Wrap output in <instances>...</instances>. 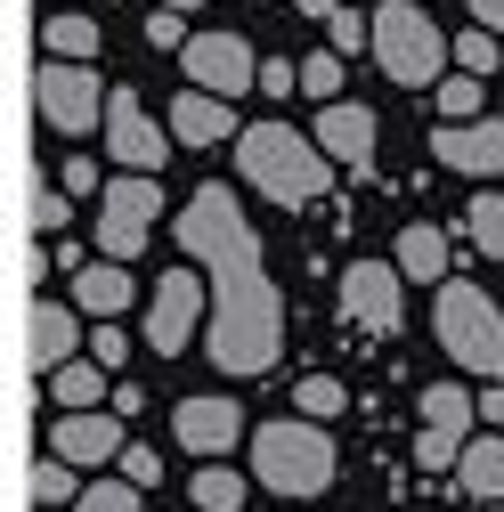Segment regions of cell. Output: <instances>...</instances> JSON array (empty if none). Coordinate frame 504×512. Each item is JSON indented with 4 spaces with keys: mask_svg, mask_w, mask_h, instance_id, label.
<instances>
[{
    "mask_svg": "<svg viewBox=\"0 0 504 512\" xmlns=\"http://www.w3.org/2000/svg\"><path fill=\"white\" fill-rule=\"evenodd\" d=\"M131 301H139V277H131V261L98 252V261H82V269H74V309H82V317H122Z\"/></svg>",
    "mask_w": 504,
    "mask_h": 512,
    "instance_id": "obj_16",
    "label": "cell"
},
{
    "mask_svg": "<svg viewBox=\"0 0 504 512\" xmlns=\"http://www.w3.org/2000/svg\"><path fill=\"white\" fill-rule=\"evenodd\" d=\"M49 447L66 464H82V472L106 464V456H122V407H66L49 423Z\"/></svg>",
    "mask_w": 504,
    "mask_h": 512,
    "instance_id": "obj_13",
    "label": "cell"
},
{
    "mask_svg": "<svg viewBox=\"0 0 504 512\" xmlns=\"http://www.w3.org/2000/svg\"><path fill=\"white\" fill-rule=\"evenodd\" d=\"M66 220H74V204L49 179H33V236H66Z\"/></svg>",
    "mask_w": 504,
    "mask_h": 512,
    "instance_id": "obj_31",
    "label": "cell"
},
{
    "mask_svg": "<svg viewBox=\"0 0 504 512\" xmlns=\"http://www.w3.org/2000/svg\"><path fill=\"white\" fill-rule=\"evenodd\" d=\"M261 90H269V98H293V90H301V66H285V57H261Z\"/></svg>",
    "mask_w": 504,
    "mask_h": 512,
    "instance_id": "obj_38",
    "label": "cell"
},
{
    "mask_svg": "<svg viewBox=\"0 0 504 512\" xmlns=\"http://www.w3.org/2000/svg\"><path fill=\"white\" fill-rule=\"evenodd\" d=\"M472 17H480V25H496V33H504V0H472Z\"/></svg>",
    "mask_w": 504,
    "mask_h": 512,
    "instance_id": "obj_41",
    "label": "cell"
},
{
    "mask_svg": "<svg viewBox=\"0 0 504 512\" xmlns=\"http://www.w3.org/2000/svg\"><path fill=\"white\" fill-rule=\"evenodd\" d=\"M293 407L326 423V415H342V407H350V391H342V382H334V374H301V391H293Z\"/></svg>",
    "mask_w": 504,
    "mask_h": 512,
    "instance_id": "obj_27",
    "label": "cell"
},
{
    "mask_svg": "<svg viewBox=\"0 0 504 512\" xmlns=\"http://www.w3.org/2000/svg\"><path fill=\"white\" fill-rule=\"evenodd\" d=\"M342 317L366 334H399L407 326V269L399 261H350L342 269Z\"/></svg>",
    "mask_w": 504,
    "mask_h": 512,
    "instance_id": "obj_9",
    "label": "cell"
},
{
    "mask_svg": "<svg viewBox=\"0 0 504 512\" xmlns=\"http://www.w3.org/2000/svg\"><path fill=\"white\" fill-rule=\"evenodd\" d=\"M431 334H439V350H448L464 374H480V382H504V309H496L480 285H464V277H448V285H439Z\"/></svg>",
    "mask_w": 504,
    "mask_h": 512,
    "instance_id": "obj_4",
    "label": "cell"
},
{
    "mask_svg": "<svg viewBox=\"0 0 504 512\" xmlns=\"http://www.w3.org/2000/svg\"><path fill=\"white\" fill-rule=\"evenodd\" d=\"M496 57H504V33H496V25H472V33H456V66H464V74H488Z\"/></svg>",
    "mask_w": 504,
    "mask_h": 512,
    "instance_id": "obj_28",
    "label": "cell"
},
{
    "mask_svg": "<svg viewBox=\"0 0 504 512\" xmlns=\"http://www.w3.org/2000/svg\"><path fill=\"white\" fill-rule=\"evenodd\" d=\"M41 49H49V57H98V17L57 9V17L41 25Z\"/></svg>",
    "mask_w": 504,
    "mask_h": 512,
    "instance_id": "obj_23",
    "label": "cell"
},
{
    "mask_svg": "<svg viewBox=\"0 0 504 512\" xmlns=\"http://www.w3.org/2000/svg\"><path fill=\"white\" fill-rule=\"evenodd\" d=\"M155 220H163V187H155V171H122V179H106V196H98V252H114V261H139L147 236H155Z\"/></svg>",
    "mask_w": 504,
    "mask_h": 512,
    "instance_id": "obj_8",
    "label": "cell"
},
{
    "mask_svg": "<svg viewBox=\"0 0 504 512\" xmlns=\"http://www.w3.org/2000/svg\"><path fill=\"white\" fill-rule=\"evenodd\" d=\"M334 9H350V0H301V17H318V25H326Z\"/></svg>",
    "mask_w": 504,
    "mask_h": 512,
    "instance_id": "obj_42",
    "label": "cell"
},
{
    "mask_svg": "<svg viewBox=\"0 0 504 512\" xmlns=\"http://www.w3.org/2000/svg\"><path fill=\"white\" fill-rule=\"evenodd\" d=\"M415 415H423V423H439V431H456V439H472V415H480V399L464 391V382H423Z\"/></svg>",
    "mask_w": 504,
    "mask_h": 512,
    "instance_id": "obj_21",
    "label": "cell"
},
{
    "mask_svg": "<svg viewBox=\"0 0 504 512\" xmlns=\"http://www.w3.org/2000/svg\"><path fill=\"white\" fill-rule=\"evenodd\" d=\"M171 439L187 447V456L212 464V456H228V447L244 439V407L236 399H179L171 407Z\"/></svg>",
    "mask_w": 504,
    "mask_h": 512,
    "instance_id": "obj_14",
    "label": "cell"
},
{
    "mask_svg": "<svg viewBox=\"0 0 504 512\" xmlns=\"http://www.w3.org/2000/svg\"><path fill=\"white\" fill-rule=\"evenodd\" d=\"M439 98V122H472L480 114V74H456L448 90H431Z\"/></svg>",
    "mask_w": 504,
    "mask_h": 512,
    "instance_id": "obj_33",
    "label": "cell"
},
{
    "mask_svg": "<svg viewBox=\"0 0 504 512\" xmlns=\"http://www.w3.org/2000/svg\"><path fill=\"white\" fill-rule=\"evenodd\" d=\"M464 447H472V439H456V431H439V423H423V431H415V464H423V472H448V464L464 456Z\"/></svg>",
    "mask_w": 504,
    "mask_h": 512,
    "instance_id": "obj_30",
    "label": "cell"
},
{
    "mask_svg": "<svg viewBox=\"0 0 504 512\" xmlns=\"http://www.w3.org/2000/svg\"><path fill=\"white\" fill-rule=\"evenodd\" d=\"M33 114L49 122L57 139L106 131V82L90 74V57H41V74H33Z\"/></svg>",
    "mask_w": 504,
    "mask_h": 512,
    "instance_id": "obj_6",
    "label": "cell"
},
{
    "mask_svg": "<svg viewBox=\"0 0 504 512\" xmlns=\"http://www.w3.org/2000/svg\"><path fill=\"white\" fill-rule=\"evenodd\" d=\"M326 41H334L342 57H358V49H374V17H358V9H334V17H326Z\"/></svg>",
    "mask_w": 504,
    "mask_h": 512,
    "instance_id": "obj_32",
    "label": "cell"
},
{
    "mask_svg": "<svg viewBox=\"0 0 504 512\" xmlns=\"http://www.w3.org/2000/svg\"><path fill=\"white\" fill-rule=\"evenodd\" d=\"M147 41H155V49H187V41H179V9H163V0H155V17H147Z\"/></svg>",
    "mask_w": 504,
    "mask_h": 512,
    "instance_id": "obj_39",
    "label": "cell"
},
{
    "mask_svg": "<svg viewBox=\"0 0 504 512\" xmlns=\"http://www.w3.org/2000/svg\"><path fill=\"white\" fill-rule=\"evenodd\" d=\"M179 236V261H196L212 277V366L220 374H269L277 350H285V301L269 285V261H261V236H252L244 204L228 196V187H196L187 196V212L171 220Z\"/></svg>",
    "mask_w": 504,
    "mask_h": 512,
    "instance_id": "obj_1",
    "label": "cell"
},
{
    "mask_svg": "<svg viewBox=\"0 0 504 512\" xmlns=\"http://www.w3.org/2000/svg\"><path fill=\"white\" fill-rule=\"evenodd\" d=\"M171 139H179V147H220V139H236L228 98H220V90H179V98H171Z\"/></svg>",
    "mask_w": 504,
    "mask_h": 512,
    "instance_id": "obj_18",
    "label": "cell"
},
{
    "mask_svg": "<svg viewBox=\"0 0 504 512\" xmlns=\"http://www.w3.org/2000/svg\"><path fill=\"white\" fill-rule=\"evenodd\" d=\"M57 179H66V196H106V179H98L90 155H66V171H57Z\"/></svg>",
    "mask_w": 504,
    "mask_h": 512,
    "instance_id": "obj_36",
    "label": "cell"
},
{
    "mask_svg": "<svg viewBox=\"0 0 504 512\" xmlns=\"http://www.w3.org/2000/svg\"><path fill=\"white\" fill-rule=\"evenodd\" d=\"M464 236L488 252V261H504V196H472V212H464Z\"/></svg>",
    "mask_w": 504,
    "mask_h": 512,
    "instance_id": "obj_26",
    "label": "cell"
},
{
    "mask_svg": "<svg viewBox=\"0 0 504 512\" xmlns=\"http://www.w3.org/2000/svg\"><path fill=\"white\" fill-rule=\"evenodd\" d=\"M480 415H488V423L504 431V382H488V391H480Z\"/></svg>",
    "mask_w": 504,
    "mask_h": 512,
    "instance_id": "obj_40",
    "label": "cell"
},
{
    "mask_svg": "<svg viewBox=\"0 0 504 512\" xmlns=\"http://www.w3.org/2000/svg\"><path fill=\"white\" fill-rule=\"evenodd\" d=\"M122 350H131V342H122V317H98V334H90V358H98V366H122Z\"/></svg>",
    "mask_w": 504,
    "mask_h": 512,
    "instance_id": "obj_37",
    "label": "cell"
},
{
    "mask_svg": "<svg viewBox=\"0 0 504 512\" xmlns=\"http://www.w3.org/2000/svg\"><path fill=\"white\" fill-rule=\"evenodd\" d=\"M399 269H407V285H448V228L415 220L399 236Z\"/></svg>",
    "mask_w": 504,
    "mask_h": 512,
    "instance_id": "obj_19",
    "label": "cell"
},
{
    "mask_svg": "<svg viewBox=\"0 0 504 512\" xmlns=\"http://www.w3.org/2000/svg\"><path fill=\"white\" fill-rule=\"evenodd\" d=\"M106 374H114V366H98V358H66V366L41 374V382H49L57 407H98V399H106Z\"/></svg>",
    "mask_w": 504,
    "mask_h": 512,
    "instance_id": "obj_22",
    "label": "cell"
},
{
    "mask_svg": "<svg viewBox=\"0 0 504 512\" xmlns=\"http://www.w3.org/2000/svg\"><path fill=\"white\" fill-rule=\"evenodd\" d=\"M90 342H82V326H74V309L66 301H25V358H33V374H57L66 358H82Z\"/></svg>",
    "mask_w": 504,
    "mask_h": 512,
    "instance_id": "obj_15",
    "label": "cell"
},
{
    "mask_svg": "<svg viewBox=\"0 0 504 512\" xmlns=\"http://www.w3.org/2000/svg\"><path fill=\"white\" fill-rule=\"evenodd\" d=\"M301 90H309V98H334V90H342V49H334V41L301 57Z\"/></svg>",
    "mask_w": 504,
    "mask_h": 512,
    "instance_id": "obj_29",
    "label": "cell"
},
{
    "mask_svg": "<svg viewBox=\"0 0 504 512\" xmlns=\"http://www.w3.org/2000/svg\"><path fill=\"white\" fill-rule=\"evenodd\" d=\"M374 66L399 90H431L448 74V33H439L415 0H383V9H374Z\"/></svg>",
    "mask_w": 504,
    "mask_h": 512,
    "instance_id": "obj_5",
    "label": "cell"
},
{
    "mask_svg": "<svg viewBox=\"0 0 504 512\" xmlns=\"http://www.w3.org/2000/svg\"><path fill=\"white\" fill-rule=\"evenodd\" d=\"M252 480L277 488V496H326L342 480V456L318 415H277L252 431Z\"/></svg>",
    "mask_w": 504,
    "mask_h": 512,
    "instance_id": "obj_3",
    "label": "cell"
},
{
    "mask_svg": "<svg viewBox=\"0 0 504 512\" xmlns=\"http://www.w3.org/2000/svg\"><path fill=\"white\" fill-rule=\"evenodd\" d=\"M163 9H204V0H163Z\"/></svg>",
    "mask_w": 504,
    "mask_h": 512,
    "instance_id": "obj_43",
    "label": "cell"
},
{
    "mask_svg": "<svg viewBox=\"0 0 504 512\" xmlns=\"http://www.w3.org/2000/svg\"><path fill=\"white\" fill-rule=\"evenodd\" d=\"M431 155L448 163V171H464V179H504V122H488V114L439 122V131H431Z\"/></svg>",
    "mask_w": 504,
    "mask_h": 512,
    "instance_id": "obj_12",
    "label": "cell"
},
{
    "mask_svg": "<svg viewBox=\"0 0 504 512\" xmlns=\"http://www.w3.org/2000/svg\"><path fill=\"white\" fill-rule=\"evenodd\" d=\"M106 155H122V171H163L171 163V131L139 106V90H106Z\"/></svg>",
    "mask_w": 504,
    "mask_h": 512,
    "instance_id": "obj_10",
    "label": "cell"
},
{
    "mask_svg": "<svg viewBox=\"0 0 504 512\" xmlns=\"http://www.w3.org/2000/svg\"><path fill=\"white\" fill-rule=\"evenodd\" d=\"M187 512H204V504H187Z\"/></svg>",
    "mask_w": 504,
    "mask_h": 512,
    "instance_id": "obj_44",
    "label": "cell"
},
{
    "mask_svg": "<svg viewBox=\"0 0 504 512\" xmlns=\"http://www.w3.org/2000/svg\"><path fill=\"white\" fill-rule=\"evenodd\" d=\"M187 82L220 90V98H244L252 82H261V57H252V41H236V33H196L187 41Z\"/></svg>",
    "mask_w": 504,
    "mask_h": 512,
    "instance_id": "obj_11",
    "label": "cell"
},
{
    "mask_svg": "<svg viewBox=\"0 0 504 512\" xmlns=\"http://www.w3.org/2000/svg\"><path fill=\"white\" fill-rule=\"evenodd\" d=\"M456 488H472L480 504H504V431L472 439L464 456H456Z\"/></svg>",
    "mask_w": 504,
    "mask_h": 512,
    "instance_id": "obj_20",
    "label": "cell"
},
{
    "mask_svg": "<svg viewBox=\"0 0 504 512\" xmlns=\"http://www.w3.org/2000/svg\"><path fill=\"white\" fill-rule=\"evenodd\" d=\"M236 163L269 204H318L326 179H334V155L318 139H301L293 122H252V131H236Z\"/></svg>",
    "mask_w": 504,
    "mask_h": 512,
    "instance_id": "obj_2",
    "label": "cell"
},
{
    "mask_svg": "<svg viewBox=\"0 0 504 512\" xmlns=\"http://www.w3.org/2000/svg\"><path fill=\"white\" fill-rule=\"evenodd\" d=\"M82 464H66V456H57V447H49V456L33 464V504H82V480H74Z\"/></svg>",
    "mask_w": 504,
    "mask_h": 512,
    "instance_id": "obj_25",
    "label": "cell"
},
{
    "mask_svg": "<svg viewBox=\"0 0 504 512\" xmlns=\"http://www.w3.org/2000/svg\"><path fill=\"white\" fill-rule=\"evenodd\" d=\"M122 480H131V488H155V480H163V456H155V447H122Z\"/></svg>",
    "mask_w": 504,
    "mask_h": 512,
    "instance_id": "obj_35",
    "label": "cell"
},
{
    "mask_svg": "<svg viewBox=\"0 0 504 512\" xmlns=\"http://www.w3.org/2000/svg\"><path fill=\"white\" fill-rule=\"evenodd\" d=\"M187 504H204V512H236V504H244V472H228V464L212 456L196 480H187Z\"/></svg>",
    "mask_w": 504,
    "mask_h": 512,
    "instance_id": "obj_24",
    "label": "cell"
},
{
    "mask_svg": "<svg viewBox=\"0 0 504 512\" xmlns=\"http://www.w3.org/2000/svg\"><path fill=\"white\" fill-rule=\"evenodd\" d=\"M74 512H139V488L131 480H98V488H82Z\"/></svg>",
    "mask_w": 504,
    "mask_h": 512,
    "instance_id": "obj_34",
    "label": "cell"
},
{
    "mask_svg": "<svg viewBox=\"0 0 504 512\" xmlns=\"http://www.w3.org/2000/svg\"><path fill=\"white\" fill-rule=\"evenodd\" d=\"M212 326V277L196 261H179L171 277H155V301H147V350L155 358H187V342H196Z\"/></svg>",
    "mask_w": 504,
    "mask_h": 512,
    "instance_id": "obj_7",
    "label": "cell"
},
{
    "mask_svg": "<svg viewBox=\"0 0 504 512\" xmlns=\"http://www.w3.org/2000/svg\"><path fill=\"white\" fill-rule=\"evenodd\" d=\"M318 147H326L334 163L366 171V163H374V114L350 106V98H326V106H318Z\"/></svg>",
    "mask_w": 504,
    "mask_h": 512,
    "instance_id": "obj_17",
    "label": "cell"
}]
</instances>
